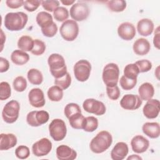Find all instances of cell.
Instances as JSON below:
<instances>
[{
	"instance_id": "1",
	"label": "cell",
	"mask_w": 160,
	"mask_h": 160,
	"mask_svg": "<svg viewBox=\"0 0 160 160\" xmlns=\"http://www.w3.org/2000/svg\"><path fill=\"white\" fill-rule=\"evenodd\" d=\"M28 15L23 12H8L4 17V26L11 31L22 30L27 24Z\"/></svg>"
},
{
	"instance_id": "2",
	"label": "cell",
	"mask_w": 160,
	"mask_h": 160,
	"mask_svg": "<svg viewBox=\"0 0 160 160\" xmlns=\"http://www.w3.org/2000/svg\"><path fill=\"white\" fill-rule=\"evenodd\" d=\"M112 142V137L107 131H101L92 139L90 142V149L92 152L100 154L106 151Z\"/></svg>"
},
{
	"instance_id": "3",
	"label": "cell",
	"mask_w": 160,
	"mask_h": 160,
	"mask_svg": "<svg viewBox=\"0 0 160 160\" xmlns=\"http://www.w3.org/2000/svg\"><path fill=\"white\" fill-rule=\"evenodd\" d=\"M50 72L53 77L59 78L65 75L67 72V67L64 58L59 54L53 53L48 59Z\"/></svg>"
},
{
	"instance_id": "4",
	"label": "cell",
	"mask_w": 160,
	"mask_h": 160,
	"mask_svg": "<svg viewBox=\"0 0 160 160\" xmlns=\"http://www.w3.org/2000/svg\"><path fill=\"white\" fill-rule=\"evenodd\" d=\"M119 69L118 66L113 62L107 64L103 68L102 78L106 86H116L119 80Z\"/></svg>"
},
{
	"instance_id": "5",
	"label": "cell",
	"mask_w": 160,
	"mask_h": 160,
	"mask_svg": "<svg viewBox=\"0 0 160 160\" xmlns=\"http://www.w3.org/2000/svg\"><path fill=\"white\" fill-rule=\"evenodd\" d=\"M20 110L19 103L16 100H11L7 102L3 108L2 117L3 120L9 124L14 123L19 117Z\"/></svg>"
},
{
	"instance_id": "6",
	"label": "cell",
	"mask_w": 160,
	"mask_h": 160,
	"mask_svg": "<svg viewBox=\"0 0 160 160\" xmlns=\"http://www.w3.org/2000/svg\"><path fill=\"white\" fill-rule=\"evenodd\" d=\"M59 31L64 40L72 41L75 40L79 33L78 24L74 20L68 19L61 24Z\"/></svg>"
},
{
	"instance_id": "7",
	"label": "cell",
	"mask_w": 160,
	"mask_h": 160,
	"mask_svg": "<svg viewBox=\"0 0 160 160\" xmlns=\"http://www.w3.org/2000/svg\"><path fill=\"white\" fill-rule=\"evenodd\" d=\"M49 131L50 136L54 141H60L62 140L67 133L65 122L61 119H53L49 125Z\"/></svg>"
},
{
	"instance_id": "8",
	"label": "cell",
	"mask_w": 160,
	"mask_h": 160,
	"mask_svg": "<svg viewBox=\"0 0 160 160\" xmlns=\"http://www.w3.org/2000/svg\"><path fill=\"white\" fill-rule=\"evenodd\" d=\"M73 70L76 79L78 81L84 82L89 78L91 64L88 60L81 59L75 63Z\"/></svg>"
},
{
	"instance_id": "9",
	"label": "cell",
	"mask_w": 160,
	"mask_h": 160,
	"mask_svg": "<svg viewBox=\"0 0 160 160\" xmlns=\"http://www.w3.org/2000/svg\"><path fill=\"white\" fill-rule=\"evenodd\" d=\"M49 119V114L46 111H32L26 116L28 124L32 127H38L46 123Z\"/></svg>"
},
{
	"instance_id": "10",
	"label": "cell",
	"mask_w": 160,
	"mask_h": 160,
	"mask_svg": "<svg viewBox=\"0 0 160 160\" xmlns=\"http://www.w3.org/2000/svg\"><path fill=\"white\" fill-rule=\"evenodd\" d=\"M82 107L85 111L98 116L103 115L106 112V106L104 104L93 98H89L84 100Z\"/></svg>"
},
{
	"instance_id": "11",
	"label": "cell",
	"mask_w": 160,
	"mask_h": 160,
	"mask_svg": "<svg viewBox=\"0 0 160 160\" xmlns=\"http://www.w3.org/2000/svg\"><path fill=\"white\" fill-rule=\"evenodd\" d=\"M70 16L75 21H82L88 18L89 14L88 6L83 2L74 4L70 8Z\"/></svg>"
},
{
	"instance_id": "12",
	"label": "cell",
	"mask_w": 160,
	"mask_h": 160,
	"mask_svg": "<svg viewBox=\"0 0 160 160\" xmlns=\"http://www.w3.org/2000/svg\"><path fill=\"white\" fill-rule=\"evenodd\" d=\"M51 149L52 142L46 138H43L36 141L32 146L33 154L38 157H42L48 155Z\"/></svg>"
},
{
	"instance_id": "13",
	"label": "cell",
	"mask_w": 160,
	"mask_h": 160,
	"mask_svg": "<svg viewBox=\"0 0 160 160\" xmlns=\"http://www.w3.org/2000/svg\"><path fill=\"white\" fill-rule=\"evenodd\" d=\"M142 101L138 95L128 94L122 98L120 105L126 110H136L140 108L142 102Z\"/></svg>"
},
{
	"instance_id": "14",
	"label": "cell",
	"mask_w": 160,
	"mask_h": 160,
	"mask_svg": "<svg viewBox=\"0 0 160 160\" xmlns=\"http://www.w3.org/2000/svg\"><path fill=\"white\" fill-rule=\"evenodd\" d=\"M160 111V102L159 100L150 99L144 106L142 112L145 117L148 119H154L158 117Z\"/></svg>"
},
{
	"instance_id": "15",
	"label": "cell",
	"mask_w": 160,
	"mask_h": 160,
	"mask_svg": "<svg viewBox=\"0 0 160 160\" xmlns=\"http://www.w3.org/2000/svg\"><path fill=\"white\" fill-rule=\"evenodd\" d=\"M30 104L34 108H42L44 106L46 100L43 91L39 88H32L28 94Z\"/></svg>"
},
{
	"instance_id": "16",
	"label": "cell",
	"mask_w": 160,
	"mask_h": 160,
	"mask_svg": "<svg viewBox=\"0 0 160 160\" xmlns=\"http://www.w3.org/2000/svg\"><path fill=\"white\" fill-rule=\"evenodd\" d=\"M118 34L121 39L129 41L134 38L136 35V28L132 23L124 22L118 26Z\"/></svg>"
},
{
	"instance_id": "17",
	"label": "cell",
	"mask_w": 160,
	"mask_h": 160,
	"mask_svg": "<svg viewBox=\"0 0 160 160\" xmlns=\"http://www.w3.org/2000/svg\"><path fill=\"white\" fill-rule=\"evenodd\" d=\"M132 150L136 153H142L147 151L149 146V140L141 135H137L131 141Z\"/></svg>"
},
{
	"instance_id": "18",
	"label": "cell",
	"mask_w": 160,
	"mask_h": 160,
	"mask_svg": "<svg viewBox=\"0 0 160 160\" xmlns=\"http://www.w3.org/2000/svg\"><path fill=\"white\" fill-rule=\"evenodd\" d=\"M129 152L128 146L126 142H117L111 152V158L113 160H122Z\"/></svg>"
},
{
	"instance_id": "19",
	"label": "cell",
	"mask_w": 160,
	"mask_h": 160,
	"mask_svg": "<svg viewBox=\"0 0 160 160\" xmlns=\"http://www.w3.org/2000/svg\"><path fill=\"white\" fill-rule=\"evenodd\" d=\"M56 157L59 160H73L77 157L75 150L67 145H60L56 148Z\"/></svg>"
},
{
	"instance_id": "20",
	"label": "cell",
	"mask_w": 160,
	"mask_h": 160,
	"mask_svg": "<svg viewBox=\"0 0 160 160\" xmlns=\"http://www.w3.org/2000/svg\"><path fill=\"white\" fill-rule=\"evenodd\" d=\"M137 30L141 36H148L152 33L154 23L149 19H142L139 20L137 24Z\"/></svg>"
},
{
	"instance_id": "21",
	"label": "cell",
	"mask_w": 160,
	"mask_h": 160,
	"mask_svg": "<svg viewBox=\"0 0 160 160\" xmlns=\"http://www.w3.org/2000/svg\"><path fill=\"white\" fill-rule=\"evenodd\" d=\"M134 52L139 56L147 54L151 49L149 42L145 38H139L133 44L132 46Z\"/></svg>"
},
{
	"instance_id": "22",
	"label": "cell",
	"mask_w": 160,
	"mask_h": 160,
	"mask_svg": "<svg viewBox=\"0 0 160 160\" xmlns=\"http://www.w3.org/2000/svg\"><path fill=\"white\" fill-rule=\"evenodd\" d=\"M0 150H8L14 147L18 142L16 136L12 133H2L0 135Z\"/></svg>"
},
{
	"instance_id": "23",
	"label": "cell",
	"mask_w": 160,
	"mask_h": 160,
	"mask_svg": "<svg viewBox=\"0 0 160 160\" xmlns=\"http://www.w3.org/2000/svg\"><path fill=\"white\" fill-rule=\"evenodd\" d=\"M142 130L144 134L150 138H158L160 135L159 124L156 122H145L142 127Z\"/></svg>"
},
{
	"instance_id": "24",
	"label": "cell",
	"mask_w": 160,
	"mask_h": 160,
	"mask_svg": "<svg viewBox=\"0 0 160 160\" xmlns=\"http://www.w3.org/2000/svg\"><path fill=\"white\" fill-rule=\"evenodd\" d=\"M139 98L144 101H148L152 99L154 94V88L150 82L142 83L138 89Z\"/></svg>"
},
{
	"instance_id": "25",
	"label": "cell",
	"mask_w": 160,
	"mask_h": 160,
	"mask_svg": "<svg viewBox=\"0 0 160 160\" xmlns=\"http://www.w3.org/2000/svg\"><path fill=\"white\" fill-rule=\"evenodd\" d=\"M11 60L16 65H23L29 60V55L22 50H14L11 54Z\"/></svg>"
},
{
	"instance_id": "26",
	"label": "cell",
	"mask_w": 160,
	"mask_h": 160,
	"mask_svg": "<svg viewBox=\"0 0 160 160\" xmlns=\"http://www.w3.org/2000/svg\"><path fill=\"white\" fill-rule=\"evenodd\" d=\"M38 24L41 28H44L53 22L52 16L45 11H41L38 13L36 18Z\"/></svg>"
},
{
	"instance_id": "27",
	"label": "cell",
	"mask_w": 160,
	"mask_h": 160,
	"mask_svg": "<svg viewBox=\"0 0 160 160\" xmlns=\"http://www.w3.org/2000/svg\"><path fill=\"white\" fill-rule=\"evenodd\" d=\"M27 77L30 83L34 85H39L43 81V76L42 72L35 68L30 69L28 73Z\"/></svg>"
},
{
	"instance_id": "28",
	"label": "cell",
	"mask_w": 160,
	"mask_h": 160,
	"mask_svg": "<svg viewBox=\"0 0 160 160\" xmlns=\"http://www.w3.org/2000/svg\"><path fill=\"white\" fill-rule=\"evenodd\" d=\"M34 40L29 36H22L20 37L18 41V47L23 51H31L33 48Z\"/></svg>"
},
{
	"instance_id": "29",
	"label": "cell",
	"mask_w": 160,
	"mask_h": 160,
	"mask_svg": "<svg viewBox=\"0 0 160 160\" xmlns=\"http://www.w3.org/2000/svg\"><path fill=\"white\" fill-rule=\"evenodd\" d=\"M47 94L51 101H60L63 98V89L58 86H52L48 89Z\"/></svg>"
},
{
	"instance_id": "30",
	"label": "cell",
	"mask_w": 160,
	"mask_h": 160,
	"mask_svg": "<svg viewBox=\"0 0 160 160\" xmlns=\"http://www.w3.org/2000/svg\"><path fill=\"white\" fill-rule=\"evenodd\" d=\"M68 119L69 122L72 128L76 129H82L83 128L85 117L81 112L73 114Z\"/></svg>"
},
{
	"instance_id": "31",
	"label": "cell",
	"mask_w": 160,
	"mask_h": 160,
	"mask_svg": "<svg viewBox=\"0 0 160 160\" xmlns=\"http://www.w3.org/2000/svg\"><path fill=\"white\" fill-rule=\"evenodd\" d=\"M109 9L112 12H122L126 8V2L124 0H112L106 2Z\"/></svg>"
},
{
	"instance_id": "32",
	"label": "cell",
	"mask_w": 160,
	"mask_h": 160,
	"mask_svg": "<svg viewBox=\"0 0 160 160\" xmlns=\"http://www.w3.org/2000/svg\"><path fill=\"white\" fill-rule=\"evenodd\" d=\"M98 127V120L94 116H88L85 118L83 125L84 131L86 132H93Z\"/></svg>"
},
{
	"instance_id": "33",
	"label": "cell",
	"mask_w": 160,
	"mask_h": 160,
	"mask_svg": "<svg viewBox=\"0 0 160 160\" xmlns=\"http://www.w3.org/2000/svg\"><path fill=\"white\" fill-rule=\"evenodd\" d=\"M139 73V71L135 63L128 64L124 69V76L129 79H137Z\"/></svg>"
},
{
	"instance_id": "34",
	"label": "cell",
	"mask_w": 160,
	"mask_h": 160,
	"mask_svg": "<svg viewBox=\"0 0 160 160\" xmlns=\"http://www.w3.org/2000/svg\"><path fill=\"white\" fill-rule=\"evenodd\" d=\"M53 16L56 21L59 22H64L68 20L69 17V11L64 7H58L53 11Z\"/></svg>"
},
{
	"instance_id": "35",
	"label": "cell",
	"mask_w": 160,
	"mask_h": 160,
	"mask_svg": "<svg viewBox=\"0 0 160 160\" xmlns=\"http://www.w3.org/2000/svg\"><path fill=\"white\" fill-rule=\"evenodd\" d=\"M71 83V77L69 73L67 72L65 75L59 78H56L54 84L60 87L62 89H66L69 87Z\"/></svg>"
},
{
	"instance_id": "36",
	"label": "cell",
	"mask_w": 160,
	"mask_h": 160,
	"mask_svg": "<svg viewBox=\"0 0 160 160\" xmlns=\"http://www.w3.org/2000/svg\"><path fill=\"white\" fill-rule=\"evenodd\" d=\"M119 84L123 89L127 91L131 90L133 89L136 85L137 79H129L123 75L120 78Z\"/></svg>"
},
{
	"instance_id": "37",
	"label": "cell",
	"mask_w": 160,
	"mask_h": 160,
	"mask_svg": "<svg viewBox=\"0 0 160 160\" xmlns=\"http://www.w3.org/2000/svg\"><path fill=\"white\" fill-rule=\"evenodd\" d=\"M27 81L26 79L21 76L16 77L12 82L13 88L15 91L18 92H22L27 88Z\"/></svg>"
},
{
	"instance_id": "38",
	"label": "cell",
	"mask_w": 160,
	"mask_h": 160,
	"mask_svg": "<svg viewBox=\"0 0 160 160\" xmlns=\"http://www.w3.org/2000/svg\"><path fill=\"white\" fill-rule=\"evenodd\" d=\"M78 112H81V110L79 106L76 103H69L64 108V113L68 119H69L73 114Z\"/></svg>"
},
{
	"instance_id": "39",
	"label": "cell",
	"mask_w": 160,
	"mask_h": 160,
	"mask_svg": "<svg viewBox=\"0 0 160 160\" xmlns=\"http://www.w3.org/2000/svg\"><path fill=\"white\" fill-rule=\"evenodd\" d=\"M11 94V89L9 84L2 81L0 83V99L1 101L8 99Z\"/></svg>"
},
{
	"instance_id": "40",
	"label": "cell",
	"mask_w": 160,
	"mask_h": 160,
	"mask_svg": "<svg viewBox=\"0 0 160 160\" xmlns=\"http://www.w3.org/2000/svg\"><path fill=\"white\" fill-rule=\"evenodd\" d=\"M46 50L45 43L39 39L34 40L33 48L31 50V53L36 56H40Z\"/></svg>"
},
{
	"instance_id": "41",
	"label": "cell",
	"mask_w": 160,
	"mask_h": 160,
	"mask_svg": "<svg viewBox=\"0 0 160 160\" xmlns=\"http://www.w3.org/2000/svg\"><path fill=\"white\" fill-rule=\"evenodd\" d=\"M16 156L20 159H27L30 155V151L28 146L21 145L16 148L15 149Z\"/></svg>"
},
{
	"instance_id": "42",
	"label": "cell",
	"mask_w": 160,
	"mask_h": 160,
	"mask_svg": "<svg viewBox=\"0 0 160 160\" xmlns=\"http://www.w3.org/2000/svg\"><path fill=\"white\" fill-rule=\"evenodd\" d=\"M138 68L139 72H146L150 71L152 68V63L149 60L142 59L135 62Z\"/></svg>"
},
{
	"instance_id": "43",
	"label": "cell",
	"mask_w": 160,
	"mask_h": 160,
	"mask_svg": "<svg viewBox=\"0 0 160 160\" xmlns=\"http://www.w3.org/2000/svg\"><path fill=\"white\" fill-rule=\"evenodd\" d=\"M41 31L44 36L48 38H52L58 32V26L54 22H53L49 26L44 28H42Z\"/></svg>"
},
{
	"instance_id": "44",
	"label": "cell",
	"mask_w": 160,
	"mask_h": 160,
	"mask_svg": "<svg viewBox=\"0 0 160 160\" xmlns=\"http://www.w3.org/2000/svg\"><path fill=\"white\" fill-rule=\"evenodd\" d=\"M106 93L110 99L117 100L120 96L121 91L117 85L112 87L106 86Z\"/></svg>"
},
{
	"instance_id": "45",
	"label": "cell",
	"mask_w": 160,
	"mask_h": 160,
	"mask_svg": "<svg viewBox=\"0 0 160 160\" xmlns=\"http://www.w3.org/2000/svg\"><path fill=\"white\" fill-rule=\"evenodd\" d=\"M41 5L42 8L49 12L54 11L57 8L59 7V1L56 0H49V1H42Z\"/></svg>"
},
{
	"instance_id": "46",
	"label": "cell",
	"mask_w": 160,
	"mask_h": 160,
	"mask_svg": "<svg viewBox=\"0 0 160 160\" xmlns=\"http://www.w3.org/2000/svg\"><path fill=\"white\" fill-rule=\"evenodd\" d=\"M41 4V1L27 0L24 2L23 6L26 11L29 12H33L39 8Z\"/></svg>"
},
{
	"instance_id": "47",
	"label": "cell",
	"mask_w": 160,
	"mask_h": 160,
	"mask_svg": "<svg viewBox=\"0 0 160 160\" xmlns=\"http://www.w3.org/2000/svg\"><path fill=\"white\" fill-rule=\"evenodd\" d=\"M22 0H7L6 4L8 7L11 9H17L21 7L24 4Z\"/></svg>"
},
{
	"instance_id": "48",
	"label": "cell",
	"mask_w": 160,
	"mask_h": 160,
	"mask_svg": "<svg viewBox=\"0 0 160 160\" xmlns=\"http://www.w3.org/2000/svg\"><path fill=\"white\" fill-rule=\"evenodd\" d=\"M9 68V61L2 57L0 58V72H6Z\"/></svg>"
},
{
	"instance_id": "49",
	"label": "cell",
	"mask_w": 160,
	"mask_h": 160,
	"mask_svg": "<svg viewBox=\"0 0 160 160\" xmlns=\"http://www.w3.org/2000/svg\"><path fill=\"white\" fill-rule=\"evenodd\" d=\"M159 26H158L155 32H154V36L153 38V44L154 45V47H156L157 49H159Z\"/></svg>"
},
{
	"instance_id": "50",
	"label": "cell",
	"mask_w": 160,
	"mask_h": 160,
	"mask_svg": "<svg viewBox=\"0 0 160 160\" xmlns=\"http://www.w3.org/2000/svg\"><path fill=\"white\" fill-rule=\"evenodd\" d=\"M74 1H69V0H65V1H61V2L64 5L66 6H69L74 3Z\"/></svg>"
},
{
	"instance_id": "51",
	"label": "cell",
	"mask_w": 160,
	"mask_h": 160,
	"mask_svg": "<svg viewBox=\"0 0 160 160\" xmlns=\"http://www.w3.org/2000/svg\"><path fill=\"white\" fill-rule=\"evenodd\" d=\"M127 159H142V158H141L140 156H139L138 155H134L132 154L131 156H129Z\"/></svg>"
}]
</instances>
